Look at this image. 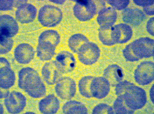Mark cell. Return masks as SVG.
I'll return each instance as SVG.
<instances>
[{"instance_id": "cell-28", "label": "cell", "mask_w": 154, "mask_h": 114, "mask_svg": "<svg viewBox=\"0 0 154 114\" xmlns=\"http://www.w3.org/2000/svg\"><path fill=\"white\" fill-rule=\"evenodd\" d=\"M113 107L115 113L116 114H133L135 112V111L126 106L124 100L123 95L118 96L114 102Z\"/></svg>"}, {"instance_id": "cell-7", "label": "cell", "mask_w": 154, "mask_h": 114, "mask_svg": "<svg viewBox=\"0 0 154 114\" xmlns=\"http://www.w3.org/2000/svg\"><path fill=\"white\" fill-rule=\"evenodd\" d=\"M135 81L140 85L151 84L154 79V63L151 61H144L138 65L134 72Z\"/></svg>"}, {"instance_id": "cell-9", "label": "cell", "mask_w": 154, "mask_h": 114, "mask_svg": "<svg viewBox=\"0 0 154 114\" xmlns=\"http://www.w3.org/2000/svg\"><path fill=\"white\" fill-rule=\"evenodd\" d=\"M4 104L10 114H19L26 105V98L20 92L13 91L4 100Z\"/></svg>"}, {"instance_id": "cell-3", "label": "cell", "mask_w": 154, "mask_h": 114, "mask_svg": "<svg viewBox=\"0 0 154 114\" xmlns=\"http://www.w3.org/2000/svg\"><path fill=\"white\" fill-rule=\"evenodd\" d=\"M38 21L43 26L54 27L59 24L63 19L61 9L55 6L46 5L38 11Z\"/></svg>"}, {"instance_id": "cell-17", "label": "cell", "mask_w": 154, "mask_h": 114, "mask_svg": "<svg viewBox=\"0 0 154 114\" xmlns=\"http://www.w3.org/2000/svg\"><path fill=\"white\" fill-rule=\"evenodd\" d=\"M122 20L126 24H130L133 26H137L145 20L146 16L143 11L135 8H128L122 13Z\"/></svg>"}, {"instance_id": "cell-35", "label": "cell", "mask_w": 154, "mask_h": 114, "mask_svg": "<svg viewBox=\"0 0 154 114\" xmlns=\"http://www.w3.org/2000/svg\"><path fill=\"white\" fill-rule=\"evenodd\" d=\"M134 3L135 5L140 7H146L148 6H151L154 5V0H143V1H140V0H134Z\"/></svg>"}, {"instance_id": "cell-5", "label": "cell", "mask_w": 154, "mask_h": 114, "mask_svg": "<svg viewBox=\"0 0 154 114\" xmlns=\"http://www.w3.org/2000/svg\"><path fill=\"white\" fill-rule=\"evenodd\" d=\"M100 48L96 43L87 42L81 46L78 51V58L85 65H91L98 61L100 56Z\"/></svg>"}, {"instance_id": "cell-23", "label": "cell", "mask_w": 154, "mask_h": 114, "mask_svg": "<svg viewBox=\"0 0 154 114\" xmlns=\"http://www.w3.org/2000/svg\"><path fill=\"white\" fill-rule=\"evenodd\" d=\"M63 114H87L88 109L82 102L72 100L66 102L62 107Z\"/></svg>"}, {"instance_id": "cell-26", "label": "cell", "mask_w": 154, "mask_h": 114, "mask_svg": "<svg viewBox=\"0 0 154 114\" xmlns=\"http://www.w3.org/2000/svg\"><path fill=\"white\" fill-rule=\"evenodd\" d=\"M94 78L91 75H87L82 78L79 81L78 84L79 92L81 95L86 98H91L93 97L90 91V86Z\"/></svg>"}, {"instance_id": "cell-44", "label": "cell", "mask_w": 154, "mask_h": 114, "mask_svg": "<svg viewBox=\"0 0 154 114\" xmlns=\"http://www.w3.org/2000/svg\"><path fill=\"white\" fill-rule=\"evenodd\" d=\"M25 114H35V112H26Z\"/></svg>"}, {"instance_id": "cell-27", "label": "cell", "mask_w": 154, "mask_h": 114, "mask_svg": "<svg viewBox=\"0 0 154 114\" xmlns=\"http://www.w3.org/2000/svg\"><path fill=\"white\" fill-rule=\"evenodd\" d=\"M112 26L100 27L98 29L99 38L102 44L105 46H112L115 45V43L112 38Z\"/></svg>"}, {"instance_id": "cell-2", "label": "cell", "mask_w": 154, "mask_h": 114, "mask_svg": "<svg viewBox=\"0 0 154 114\" xmlns=\"http://www.w3.org/2000/svg\"><path fill=\"white\" fill-rule=\"evenodd\" d=\"M123 95L126 106L134 111L142 109L147 102L145 90L134 84L128 86Z\"/></svg>"}, {"instance_id": "cell-6", "label": "cell", "mask_w": 154, "mask_h": 114, "mask_svg": "<svg viewBox=\"0 0 154 114\" xmlns=\"http://www.w3.org/2000/svg\"><path fill=\"white\" fill-rule=\"evenodd\" d=\"M134 54L139 59L154 56V40L149 37H142L131 43Z\"/></svg>"}, {"instance_id": "cell-22", "label": "cell", "mask_w": 154, "mask_h": 114, "mask_svg": "<svg viewBox=\"0 0 154 114\" xmlns=\"http://www.w3.org/2000/svg\"><path fill=\"white\" fill-rule=\"evenodd\" d=\"M16 75L11 67H3L0 69V86L1 88L8 90L14 85Z\"/></svg>"}, {"instance_id": "cell-10", "label": "cell", "mask_w": 154, "mask_h": 114, "mask_svg": "<svg viewBox=\"0 0 154 114\" xmlns=\"http://www.w3.org/2000/svg\"><path fill=\"white\" fill-rule=\"evenodd\" d=\"M57 68L62 74L72 72L75 69L76 60L73 54L68 51H62L56 57Z\"/></svg>"}, {"instance_id": "cell-30", "label": "cell", "mask_w": 154, "mask_h": 114, "mask_svg": "<svg viewBox=\"0 0 154 114\" xmlns=\"http://www.w3.org/2000/svg\"><path fill=\"white\" fill-rule=\"evenodd\" d=\"M93 114H114V109L112 106L105 103H100L93 109Z\"/></svg>"}, {"instance_id": "cell-40", "label": "cell", "mask_w": 154, "mask_h": 114, "mask_svg": "<svg viewBox=\"0 0 154 114\" xmlns=\"http://www.w3.org/2000/svg\"><path fill=\"white\" fill-rule=\"evenodd\" d=\"M25 3H27V1H14V7L19 8Z\"/></svg>"}, {"instance_id": "cell-13", "label": "cell", "mask_w": 154, "mask_h": 114, "mask_svg": "<svg viewBox=\"0 0 154 114\" xmlns=\"http://www.w3.org/2000/svg\"><path fill=\"white\" fill-rule=\"evenodd\" d=\"M19 25L11 16L3 14L0 17V35L12 38L18 33Z\"/></svg>"}, {"instance_id": "cell-36", "label": "cell", "mask_w": 154, "mask_h": 114, "mask_svg": "<svg viewBox=\"0 0 154 114\" xmlns=\"http://www.w3.org/2000/svg\"><path fill=\"white\" fill-rule=\"evenodd\" d=\"M154 18H150L147 21V24H146V30L147 32H149L150 35L154 37Z\"/></svg>"}, {"instance_id": "cell-29", "label": "cell", "mask_w": 154, "mask_h": 114, "mask_svg": "<svg viewBox=\"0 0 154 114\" xmlns=\"http://www.w3.org/2000/svg\"><path fill=\"white\" fill-rule=\"evenodd\" d=\"M14 46V40L11 38L0 35V53L6 54L11 51Z\"/></svg>"}, {"instance_id": "cell-41", "label": "cell", "mask_w": 154, "mask_h": 114, "mask_svg": "<svg viewBox=\"0 0 154 114\" xmlns=\"http://www.w3.org/2000/svg\"><path fill=\"white\" fill-rule=\"evenodd\" d=\"M149 97L152 103H154V85L152 84V86L151 87L150 91H149Z\"/></svg>"}, {"instance_id": "cell-39", "label": "cell", "mask_w": 154, "mask_h": 114, "mask_svg": "<svg viewBox=\"0 0 154 114\" xmlns=\"http://www.w3.org/2000/svg\"><path fill=\"white\" fill-rule=\"evenodd\" d=\"M0 66L1 68L3 67H11V64L9 63L8 61L3 57H1L0 58Z\"/></svg>"}, {"instance_id": "cell-14", "label": "cell", "mask_w": 154, "mask_h": 114, "mask_svg": "<svg viewBox=\"0 0 154 114\" xmlns=\"http://www.w3.org/2000/svg\"><path fill=\"white\" fill-rule=\"evenodd\" d=\"M35 54L33 47L27 43L18 45L14 51L16 61L22 64H27L32 61Z\"/></svg>"}, {"instance_id": "cell-32", "label": "cell", "mask_w": 154, "mask_h": 114, "mask_svg": "<svg viewBox=\"0 0 154 114\" xmlns=\"http://www.w3.org/2000/svg\"><path fill=\"white\" fill-rule=\"evenodd\" d=\"M109 5L112 6L114 9L118 11H122L126 9L128 5L130 4L131 1L129 0H122V1H106Z\"/></svg>"}, {"instance_id": "cell-38", "label": "cell", "mask_w": 154, "mask_h": 114, "mask_svg": "<svg viewBox=\"0 0 154 114\" xmlns=\"http://www.w3.org/2000/svg\"><path fill=\"white\" fill-rule=\"evenodd\" d=\"M10 92L9 90H6V89H3L1 88L0 90V98L3 99L6 98L7 97H9L10 95Z\"/></svg>"}, {"instance_id": "cell-34", "label": "cell", "mask_w": 154, "mask_h": 114, "mask_svg": "<svg viewBox=\"0 0 154 114\" xmlns=\"http://www.w3.org/2000/svg\"><path fill=\"white\" fill-rule=\"evenodd\" d=\"M14 1L12 0H1L0 9L2 11H11L13 9Z\"/></svg>"}, {"instance_id": "cell-21", "label": "cell", "mask_w": 154, "mask_h": 114, "mask_svg": "<svg viewBox=\"0 0 154 114\" xmlns=\"http://www.w3.org/2000/svg\"><path fill=\"white\" fill-rule=\"evenodd\" d=\"M56 47L49 42H38L37 48V57L43 61H49L54 57Z\"/></svg>"}, {"instance_id": "cell-16", "label": "cell", "mask_w": 154, "mask_h": 114, "mask_svg": "<svg viewBox=\"0 0 154 114\" xmlns=\"http://www.w3.org/2000/svg\"><path fill=\"white\" fill-rule=\"evenodd\" d=\"M41 74L45 82L50 85L56 84L62 75L61 72L57 68L54 60L47 62L43 65Z\"/></svg>"}, {"instance_id": "cell-33", "label": "cell", "mask_w": 154, "mask_h": 114, "mask_svg": "<svg viewBox=\"0 0 154 114\" xmlns=\"http://www.w3.org/2000/svg\"><path fill=\"white\" fill-rule=\"evenodd\" d=\"M133 84L134 83L131 82L130 81L122 80L120 82L118 83L115 86L116 95L117 96H119V95L124 94L128 87Z\"/></svg>"}, {"instance_id": "cell-8", "label": "cell", "mask_w": 154, "mask_h": 114, "mask_svg": "<svg viewBox=\"0 0 154 114\" xmlns=\"http://www.w3.org/2000/svg\"><path fill=\"white\" fill-rule=\"evenodd\" d=\"M76 83L69 77H62L57 82L54 88L55 92L63 100H70L76 93Z\"/></svg>"}, {"instance_id": "cell-37", "label": "cell", "mask_w": 154, "mask_h": 114, "mask_svg": "<svg viewBox=\"0 0 154 114\" xmlns=\"http://www.w3.org/2000/svg\"><path fill=\"white\" fill-rule=\"evenodd\" d=\"M143 11L144 14H146L147 16H154V5L151 6L144 7Z\"/></svg>"}, {"instance_id": "cell-31", "label": "cell", "mask_w": 154, "mask_h": 114, "mask_svg": "<svg viewBox=\"0 0 154 114\" xmlns=\"http://www.w3.org/2000/svg\"><path fill=\"white\" fill-rule=\"evenodd\" d=\"M122 53L123 57L126 61L134 62L138 61L140 60L134 54L131 49V43L128 44L125 46V48L123 49Z\"/></svg>"}, {"instance_id": "cell-18", "label": "cell", "mask_w": 154, "mask_h": 114, "mask_svg": "<svg viewBox=\"0 0 154 114\" xmlns=\"http://www.w3.org/2000/svg\"><path fill=\"white\" fill-rule=\"evenodd\" d=\"M117 19V12L112 7L103 8L98 12L97 22L100 27L113 26Z\"/></svg>"}, {"instance_id": "cell-24", "label": "cell", "mask_w": 154, "mask_h": 114, "mask_svg": "<svg viewBox=\"0 0 154 114\" xmlns=\"http://www.w3.org/2000/svg\"><path fill=\"white\" fill-rule=\"evenodd\" d=\"M89 42V39L81 33H75L69 38L68 45L73 53H77L83 44Z\"/></svg>"}, {"instance_id": "cell-4", "label": "cell", "mask_w": 154, "mask_h": 114, "mask_svg": "<svg viewBox=\"0 0 154 114\" xmlns=\"http://www.w3.org/2000/svg\"><path fill=\"white\" fill-rule=\"evenodd\" d=\"M73 8L74 16L81 22H86L94 18L97 12V6L95 1L91 0L75 1Z\"/></svg>"}, {"instance_id": "cell-43", "label": "cell", "mask_w": 154, "mask_h": 114, "mask_svg": "<svg viewBox=\"0 0 154 114\" xmlns=\"http://www.w3.org/2000/svg\"><path fill=\"white\" fill-rule=\"evenodd\" d=\"M4 113V108L3 107V105L2 104H1V114H3Z\"/></svg>"}, {"instance_id": "cell-1", "label": "cell", "mask_w": 154, "mask_h": 114, "mask_svg": "<svg viewBox=\"0 0 154 114\" xmlns=\"http://www.w3.org/2000/svg\"><path fill=\"white\" fill-rule=\"evenodd\" d=\"M18 86L33 98H40L46 93V88L38 72L29 67L20 70Z\"/></svg>"}, {"instance_id": "cell-11", "label": "cell", "mask_w": 154, "mask_h": 114, "mask_svg": "<svg viewBox=\"0 0 154 114\" xmlns=\"http://www.w3.org/2000/svg\"><path fill=\"white\" fill-rule=\"evenodd\" d=\"M110 86L108 80L104 77L94 78L90 86L91 96L98 99L104 98L110 91Z\"/></svg>"}, {"instance_id": "cell-12", "label": "cell", "mask_w": 154, "mask_h": 114, "mask_svg": "<svg viewBox=\"0 0 154 114\" xmlns=\"http://www.w3.org/2000/svg\"><path fill=\"white\" fill-rule=\"evenodd\" d=\"M133 35L131 27L125 23H120L112 26L111 35L116 44L127 43L131 39Z\"/></svg>"}, {"instance_id": "cell-15", "label": "cell", "mask_w": 154, "mask_h": 114, "mask_svg": "<svg viewBox=\"0 0 154 114\" xmlns=\"http://www.w3.org/2000/svg\"><path fill=\"white\" fill-rule=\"evenodd\" d=\"M37 14V9L35 6L25 3L17 9L16 20L21 24L31 23L35 20Z\"/></svg>"}, {"instance_id": "cell-42", "label": "cell", "mask_w": 154, "mask_h": 114, "mask_svg": "<svg viewBox=\"0 0 154 114\" xmlns=\"http://www.w3.org/2000/svg\"><path fill=\"white\" fill-rule=\"evenodd\" d=\"M50 2L54 3L56 4H59V5H63V4L65 2L64 0H56V1H50Z\"/></svg>"}, {"instance_id": "cell-19", "label": "cell", "mask_w": 154, "mask_h": 114, "mask_svg": "<svg viewBox=\"0 0 154 114\" xmlns=\"http://www.w3.org/2000/svg\"><path fill=\"white\" fill-rule=\"evenodd\" d=\"M60 101L54 94L48 95L38 103L39 111L42 114H56L59 109Z\"/></svg>"}, {"instance_id": "cell-20", "label": "cell", "mask_w": 154, "mask_h": 114, "mask_svg": "<svg viewBox=\"0 0 154 114\" xmlns=\"http://www.w3.org/2000/svg\"><path fill=\"white\" fill-rule=\"evenodd\" d=\"M103 77L109 81L110 86L115 87L122 81L125 77L123 69L117 64H112L107 67L103 72Z\"/></svg>"}, {"instance_id": "cell-25", "label": "cell", "mask_w": 154, "mask_h": 114, "mask_svg": "<svg viewBox=\"0 0 154 114\" xmlns=\"http://www.w3.org/2000/svg\"><path fill=\"white\" fill-rule=\"evenodd\" d=\"M61 41V37L56 30H47L41 33L38 37V42H49L57 47Z\"/></svg>"}]
</instances>
